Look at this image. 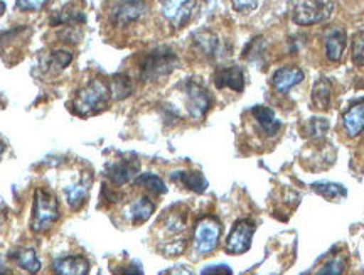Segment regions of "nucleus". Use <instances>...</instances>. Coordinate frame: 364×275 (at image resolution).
I'll list each match as a JSON object with an SVG mask.
<instances>
[{
    "mask_svg": "<svg viewBox=\"0 0 364 275\" xmlns=\"http://www.w3.org/2000/svg\"><path fill=\"white\" fill-rule=\"evenodd\" d=\"M351 59L356 66H364V31H359L354 34Z\"/></svg>",
    "mask_w": 364,
    "mask_h": 275,
    "instance_id": "nucleus-28",
    "label": "nucleus"
},
{
    "mask_svg": "<svg viewBox=\"0 0 364 275\" xmlns=\"http://www.w3.org/2000/svg\"><path fill=\"white\" fill-rule=\"evenodd\" d=\"M331 98H332V86L331 81L327 78H321L312 90V105L317 110H327L331 107Z\"/></svg>",
    "mask_w": 364,
    "mask_h": 275,
    "instance_id": "nucleus-23",
    "label": "nucleus"
},
{
    "mask_svg": "<svg viewBox=\"0 0 364 275\" xmlns=\"http://www.w3.org/2000/svg\"><path fill=\"white\" fill-rule=\"evenodd\" d=\"M59 203L51 191L38 187L34 191L33 217H31V230L34 233H46L56 224L59 219Z\"/></svg>",
    "mask_w": 364,
    "mask_h": 275,
    "instance_id": "nucleus-3",
    "label": "nucleus"
},
{
    "mask_svg": "<svg viewBox=\"0 0 364 275\" xmlns=\"http://www.w3.org/2000/svg\"><path fill=\"white\" fill-rule=\"evenodd\" d=\"M4 272H6V270H4V265L0 264V274H4Z\"/></svg>",
    "mask_w": 364,
    "mask_h": 275,
    "instance_id": "nucleus-37",
    "label": "nucleus"
},
{
    "mask_svg": "<svg viewBox=\"0 0 364 275\" xmlns=\"http://www.w3.org/2000/svg\"><path fill=\"white\" fill-rule=\"evenodd\" d=\"M182 90V102H184L186 113L193 120H203L206 113L213 107V98L209 91L201 83L194 80L184 81L181 86Z\"/></svg>",
    "mask_w": 364,
    "mask_h": 275,
    "instance_id": "nucleus-4",
    "label": "nucleus"
},
{
    "mask_svg": "<svg viewBox=\"0 0 364 275\" xmlns=\"http://www.w3.org/2000/svg\"><path fill=\"white\" fill-rule=\"evenodd\" d=\"M314 191L324 196L326 199H339L346 196V187L341 185H334V182H314Z\"/></svg>",
    "mask_w": 364,
    "mask_h": 275,
    "instance_id": "nucleus-26",
    "label": "nucleus"
},
{
    "mask_svg": "<svg viewBox=\"0 0 364 275\" xmlns=\"http://www.w3.org/2000/svg\"><path fill=\"white\" fill-rule=\"evenodd\" d=\"M135 186H142L145 190L154 192V194H166L167 187L166 182H164L161 177L156 176V174H140L135 180Z\"/></svg>",
    "mask_w": 364,
    "mask_h": 275,
    "instance_id": "nucleus-25",
    "label": "nucleus"
},
{
    "mask_svg": "<svg viewBox=\"0 0 364 275\" xmlns=\"http://www.w3.org/2000/svg\"><path fill=\"white\" fill-rule=\"evenodd\" d=\"M6 219H7V208H6V204L2 203V199H0V227L6 223Z\"/></svg>",
    "mask_w": 364,
    "mask_h": 275,
    "instance_id": "nucleus-34",
    "label": "nucleus"
},
{
    "mask_svg": "<svg viewBox=\"0 0 364 275\" xmlns=\"http://www.w3.org/2000/svg\"><path fill=\"white\" fill-rule=\"evenodd\" d=\"M172 180H174L176 182H181V185L184 187H188V190L198 192V194H203V192L208 190L206 177H204L203 174L198 171L174 172L172 174Z\"/></svg>",
    "mask_w": 364,
    "mask_h": 275,
    "instance_id": "nucleus-21",
    "label": "nucleus"
},
{
    "mask_svg": "<svg viewBox=\"0 0 364 275\" xmlns=\"http://www.w3.org/2000/svg\"><path fill=\"white\" fill-rule=\"evenodd\" d=\"M53 272L59 275H86L90 272V262L81 255L59 256L53 262Z\"/></svg>",
    "mask_w": 364,
    "mask_h": 275,
    "instance_id": "nucleus-17",
    "label": "nucleus"
},
{
    "mask_svg": "<svg viewBox=\"0 0 364 275\" xmlns=\"http://www.w3.org/2000/svg\"><path fill=\"white\" fill-rule=\"evenodd\" d=\"M156 212V203L149 196H139L125 206L124 214L132 224H142Z\"/></svg>",
    "mask_w": 364,
    "mask_h": 275,
    "instance_id": "nucleus-13",
    "label": "nucleus"
},
{
    "mask_svg": "<svg viewBox=\"0 0 364 275\" xmlns=\"http://www.w3.org/2000/svg\"><path fill=\"white\" fill-rule=\"evenodd\" d=\"M215 85L220 90H233L236 93L243 91L245 88V75L240 66H226L220 68L215 73Z\"/></svg>",
    "mask_w": 364,
    "mask_h": 275,
    "instance_id": "nucleus-16",
    "label": "nucleus"
},
{
    "mask_svg": "<svg viewBox=\"0 0 364 275\" xmlns=\"http://www.w3.org/2000/svg\"><path fill=\"white\" fill-rule=\"evenodd\" d=\"M221 238V223L215 217H204L196 223L194 250L199 256H208L218 249Z\"/></svg>",
    "mask_w": 364,
    "mask_h": 275,
    "instance_id": "nucleus-6",
    "label": "nucleus"
},
{
    "mask_svg": "<svg viewBox=\"0 0 364 275\" xmlns=\"http://www.w3.org/2000/svg\"><path fill=\"white\" fill-rule=\"evenodd\" d=\"M9 259L14 260L21 269L31 274H36L41 270V262L34 249H17L9 254Z\"/></svg>",
    "mask_w": 364,
    "mask_h": 275,
    "instance_id": "nucleus-22",
    "label": "nucleus"
},
{
    "mask_svg": "<svg viewBox=\"0 0 364 275\" xmlns=\"http://www.w3.org/2000/svg\"><path fill=\"white\" fill-rule=\"evenodd\" d=\"M139 169L140 164L136 160H117V162L108 164L107 169H105V176L113 186L120 187L129 185L139 174Z\"/></svg>",
    "mask_w": 364,
    "mask_h": 275,
    "instance_id": "nucleus-11",
    "label": "nucleus"
},
{
    "mask_svg": "<svg viewBox=\"0 0 364 275\" xmlns=\"http://www.w3.org/2000/svg\"><path fill=\"white\" fill-rule=\"evenodd\" d=\"M110 93L113 100H125L134 93V81L127 75H117L110 80Z\"/></svg>",
    "mask_w": 364,
    "mask_h": 275,
    "instance_id": "nucleus-24",
    "label": "nucleus"
},
{
    "mask_svg": "<svg viewBox=\"0 0 364 275\" xmlns=\"http://www.w3.org/2000/svg\"><path fill=\"white\" fill-rule=\"evenodd\" d=\"M43 7V0H17V9L24 12L39 11Z\"/></svg>",
    "mask_w": 364,
    "mask_h": 275,
    "instance_id": "nucleus-32",
    "label": "nucleus"
},
{
    "mask_svg": "<svg viewBox=\"0 0 364 275\" xmlns=\"http://www.w3.org/2000/svg\"><path fill=\"white\" fill-rule=\"evenodd\" d=\"M4 150H6V145H4V144H2V142H0V155H2V154H4Z\"/></svg>",
    "mask_w": 364,
    "mask_h": 275,
    "instance_id": "nucleus-36",
    "label": "nucleus"
},
{
    "mask_svg": "<svg viewBox=\"0 0 364 275\" xmlns=\"http://www.w3.org/2000/svg\"><path fill=\"white\" fill-rule=\"evenodd\" d=\"M4 12H6V4H4L2 0H0V17H2Z\"/></svg>",
    "mask_w": 364,
    "mask_h": 275,
    "instance_id": "nucleus-35",
    "label": "nucleus"
},
{
    "mask_svg": "<svg viewBox=\"0 0 364 275\" xmlns=\"http://www.w3.org/2000/svg\"><path fill=\"white\" fill-rule=\"evenodd\" d=\"M149 11V0H124L110 12V22L118 29H127L142 21Z\"/></svg>",
    "mask_w": 364,
    "mask_h": 275,
    "instance_id": "nucleus-7",
    "label": "nucleus"
},
{
    "mask_svg": "<svg viewBox=\"0 0 364 275\" xmlns=\"http://www.w3.org/2000/svg\"><path fill=\"white\" fill-rule=\"evenodd\" d=\"M179 59L176 53L169 48H159L145 54V58L140 61V80L144 83H154V81L164 80L176 70Z\"/></svg>",
    "mask_w": 364,
    "mask_h": 275,
    "instance_id": "nucleus-2",
    "label": "nucleus"
},
{
    "mask_svg": "<svg viewBox=\"0 0 364 275\" xmlns=\"http://www.w3.org/2000/svg\"><path fill=\"white\" fill-rule=\"evenodd\" d=\"M193 44L194 49L201 54L203 58L215 59L220 56L221 53V43L218 39L216 34L209 31H199L193 36Z\"/></svg>",
    "mask_w": 364,
    "mask_h": 275,
    "instance_id": "nucleus-20",
    "label": "nucleus"
},
{
    "mask_svg": "<svg viewBox=\"0 0 364 275\" xmlns=\"http://www.w3.org/2000/svg\"><path fill=\"white\" fill-rule=\"evenodd\" d=\"M304 81V71L300 68L290 66V68H280L275 71V75L272 76V85L275 88L277 93L287 95L294 86Z\"/></svg>",
    "mask_w": 364,
    "mask_h": 275,
    "instance_id": "nucleus-15",
    "label": "nucleus"
},
{
    "mask_svg": "<svg viewBox=\"0 0 364 275\" xmlns=\"http://www.w3.org/2000/svg\"><path fill=\"white\" fill-rule=\"evenodd\" d=\"M216 272L231 274V269L226 267V265H215V267H208V269L203 270V274H216Z\"/></svg>",
    "mask_w": 364,
    "mask_h": 275,
    "instance_id": "nucleus-33",
    "label": "nucleus"
},
{
    "mask_svg": "<svg viewBox=\"0 0 364 275\" xmlns=\"http://www.w3.org/2000/svg\"><path fill=\"white\" fill-rule=\"evenodd\" d=\"M346 267H348V262H346L344 256L343 255H336V256H332L331 260H327L324 265H322V269L318 270V274L338 275V274H343Z\"/></svg>",
    "mask_w": 364,
    "mask_h": 275,
    "instance_id": "nucleus-29",
    "label": "nucleus"
},
{
    "mask_svg": "<svg viewBox=\"0 0 364 275\" xmlns=\"http://www.w3.org/2000/svg\"><path fill=\"white\" fill-rule=\"evenodd\" d=\"M161 7L166 21L174 29H181L193 17L196 0H161Z\"/></svg>",
    "mask_w": 364,
    "mask_h": 275,
    "instance_id": "nucleus-10",
    "label": "nucleus"
},
{
    "mask_svg": "<svg viewBox=\"0 0 364 275\" xmlns=\"http://www.w3.org/2000/svg\"><path fill=\"white\" fill-rule=\"evenodd\" d=\"M73 61V54L70 51H53L48 56V61H46V70L48 71H59V70H65Z\"/></svg>",
    "mask_w": 364,
    "mask_h": 275,
    "instance_id": "nucleus-27",
    "label": "nucleus"
},
{
    "mask_svg": "<svg viewBox=\"0 0 364 275\" xmlns=\"http://www.w3.org/2000/svg\"><path fill=\"white\" fill-rule=\"evenodd\" d=\"M112 100L110 85L102 78H93L76 93L73 108L80 117H91L103 112Z\"/></svg>",
    "mask_w": 364,
    "mask_h": 275,
    "instance_id": "nucleus-1",
    "label": "nucleus"
},
{
    "mask_svg": "<svg viewBox=\"0 0 364 275\" xmlns=\"http://www.w3.org/2000/svg\"><path fill=\"white\" fill-rule=\"evenodd\" d=\"M327 130H329V122L326 118H311L307 123V134L312 139H321Z\"/></svg>",
    "mask_w": 364,
    "mask_h": 275,
    "instance_id": "nucleus-30",
    "label": "nucleus"
},
{
    "mask_svg": "<svg viewBox=\"0 0 364 275\" xmlns=\"http://www.w3.org/2000/svg\"><path fill=\"white\" fill-rule=\"evenodd\" d=\"M255 235V223L252 219H240L226 238L225 250L230 255H241L250 250Z\"/></svg>",
    "mask_w": 364,
    "mask_h": 275,
    "instance_id": "nucleus-8",
    "label": "nucleus"
},
{
    "mask_svg": "<svg viewBox=\"0 0 364 275\" xmlns=\"http://www.w3.org/2000/svg\"><path fill=\"white\" fill-rule=\"evenodd\" d=\"M91 182H93V176L90 172H83L78 177V181H75L73 185L65 187L66 201L70 204L73 212H78V209L83 206L90 198V187Z\"/></svg>",
    "mask_w": 364,
    "mask_h": 275,
    "instance_id": "nucleus-12",
    "label": "nucleus"
},
{
    "mask_svg": "<svg viewBox=\"0 0 364 275\" xmlns=\"http://www.w3.org/2000/svg\"><path fill=\"white\" fill-rule=\"evenodd\" d=\"M252 117L253 120L257 122L258 128H260L262 135L268 137V139L279 135V132L282 130V123L279 118L275 117V112H273L272 108L265 107V105H257V107H253Z\"/></svg>",
    "mask_w": 364,
    "mask_h": 275,
    "instance_id": "nucleus-14",
    "label": "nucleus"
},
{
    "mask_svg": "<svg viewBox=\"0 0 364 275\" xmlns=\"http://www.w3.org/2000/svg\"><path fill=\"white\" fill-rule=\"evenodd\" d=\"M343 128L344 134L348 137H354L361 135L364 132V100L361 102L354 103L353 107H349L344 112L343 115Z\"/></svg>",
    "mask_w": 364,
    "mask_h": 275,
    "instance_id": "nucleus-19",
    "label": "nucleus"
},
{
    "mask_svg": "<svg viewBox=\"0 0 364 275\" xmlns=\"http://www.w3.org/2000/svg\"><path fill=\"white\" fill-rule=\"evenodd\" d=\"M258 4H260V0H231V6L240 14H250L257 11Z\"/></svg>",
    "mask_w": 364,
    "mask_h": 275,
    "instance_id": "nucleus-31",
    "label": "nucleus"
},
{
    "mask_svg": "<svg viewBox=\"0 0 364 275\" xmlns=\"http://www.w3.org/2000/svg\"><path fill=\"white\" fill-rule=\"evenodd\" d=\"M334 12L332 0H299L295 4L292 19L299 26H316L327 22Z\"/></svg>",
    "mask_w": 364,
    "mask_h": 275,
    "instance_id": "nucleus-5",
    "label": "nucleus"
},
{
    "mask_svg": "<svg viewBox=\"0 0 364 275\" xmlns=\"http://www.w3.org/2000/svg\"><path fill=\"white\" fill-rule=\"evenodd\" d=\"M159 228H161L162 237L167 238V240L161 242V244L184 238L182 235H184L186 228H188V209H184L182 206H174V208H171L169 212L162 217Z\"/></svg>",
    "mask_w": 364,
    "mask_h": 275,
    "instance_id": "nucleus-9",
    "label": "nucleus"
},
{
    "mask_svg": "<svg viewBox=\"0 0 364 275\" xmlns=\"http://www.w3.org/2000/svg\"><path fill=\"white\" fill-rule=\"evenodd\" d=\"M346 44H348V36H346L344 29H341V27H334V29L327 31L326 39H324L327 59L332 63H339L344 56Z\"/></svg>",
    "mask_w": 364,
    "mask_h": 275,
    "instance_id": "nucleus-18",
    "label": "nucleus"
}]
</instances>
